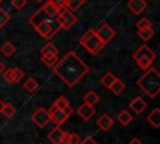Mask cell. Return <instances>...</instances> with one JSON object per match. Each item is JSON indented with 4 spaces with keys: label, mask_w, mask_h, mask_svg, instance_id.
<instances>
[{
    "label": "cell",
    "mask_w": 160,
    "mask_h": 144,
    "mask_svg": "<svg viewBox=\"0 0 160 144\" xmlns=\"http://www.w3.org/2000/svg\"><path fill=\"white\" fill-rule=\"evenodd\" d=\"M54 73L69 86H75L88 73L89 66L72 50L68 51L52 66Z\"/></svg>",
    "instance_id": "cell-1"
},
{
    "label": "cell",
    "mask_w": 160,
    "mask_h": 144,
    "mask_svg": "<svg viewBox=\"0 0 160 144\" xmlns=\"http://www.w3.org/2000/svg\"><path fill=\"white\" fill-rule=\"evenodd\" d=\"M136 85L151 99L156 98L160 91V74L155 68H149L136 80Z\"/></svg>",
    "instance_id": "cell-2"
},
{
    "label": "cell",
    "mask_w": 160,
    "mask_h": 144,
    "mask_svg": "<svg viewBox=\"0 0 160 144\" xmlns=\"http://www.w3.org/2000/svg\"><path fill=\"white\" fill-rule=\"evenodd\" d=\"M156 58V54L148 46V45H140L132 54V59L135 60L136 65L141 70H146L151 66Z\"/></svg>",
    "instance_id": "cell-3"
},
{
    "label": "cell",
    "mask_w": 160,
    "mask_h": 144,
    "mask_svg": "<svg viewBox=\"0 0 160 144\" xmlns=\"http://www.w3.org/2000/svg\"><path fill=\"white\" fill-rule=\"evenodd\" d=\"M79 43L92 55H96L104 46L105 44L101 41V39L96 35L95 30L94 29H89L80 39H79Z\"/></svg>",
    "instance_id": "cell-4"
},
{
    "label": "cell",
    "mask_w": 160,
    "mask_h": 144,
    "mask_svg": "<svg viewBox=\"0 0 160 144\" xmlns=\"http://www.w3.org/2000/svg\"><path fill=\"white\" fill-rule=\"evenodd\" d=\"M60 29L61 28H60V24L56 20V18H50L45 21H41L40 24H38L35 26L36 33L46 40H50Z\"/></svg>",
    "instance_id": "cell-5"
},
{
    "label": "cell",
    "mask_w": 160,
    "mask_h": 144,
    "mask_svg": "<svg viewBox=\"0 0 160 144\" xmlns=\"http://www.w3.org/2000/svg\"><path fill=\"white\" fill-rule=\"evenodd\" d=\"M56 20H58V23L60 24V28H61V29H65V30L70 29V28H71L72 25H75L76 21H78V19H76L74 11H70V10L66 9V8H62V9L59 10V13H58V15H56Z\"/></svg>",
    "instance_id": "cell-6"
},
{
    "label": "cell",
    "mask_w": 160,
    "mask_h": 144,
    "mask_svg": "<svg viewBox=\"0 0 160 144\" xmlns=\"http://www.w3.org/2000/svg\"><path fill=\"white\" fill-rule=\"evenodd\" d=\"M95 33H96V35L101 39V41H102L105 45H106L111 39H114L115 35H116L115 30H114L108 23H104L99 29L95 30Z\"/></svg>",
    "instance_id": "cell-7"
},
{
    "label": "cell",
    "mask_w": 160,
    "mask_h": 144,
    "mask_svg": "<svg viewBox=\"0 0 160 144\" xmlns=\"http://www.w3.org/2000/svg\"><path fill=\"white\" fill-rule=\"evenodd\" d=\"M2 78L6 83L16 84L24 78V73L18 68H5V70L2 71Z\"/></svg>",
    "instance_id": "cell-8"
},
{
    "label": "cell",
    "mask_w": 160,
    "mask_h": 144,
    "mask_svg": "<svg viewBox=\"0 0 160 144\" xmlns=\"http://www.w3.org/2000/svg\"><path fill=\"white\" fill-rule=\"evenodd\" d=\"M31 119H32V121H34L39 128H44V126L49 123L50 115H49V111H48L45 108L40 106L39 109H36V110L32 113Z\"/></svg>",
    "instance_id": "cell-9"
},
{
    "label": "cell",
    "mask_w": 160,
    "mask_h": 144,
    "mask_svg": "<svg viewBox=\"0 0 160 144\" xmlns=\"http://www.w3.org/2000/svg\"><path fill=\"white\" fill-rule=\"evenodd\" d=\"M49 115H50V119L58 125V126H60V125H62L66 120H68V115H66V113L62 110V109H59V108H55L54 105L50 108V111H49Z\"/></svg>",
    "instance_id": "cell-10"
},
{
    "label": "cell",
    "mask_w": 160,
    "mask_h": 144,
    "mask_svg": "<svg viewBox=\"0 0 160 144\" xmlns=\"http://www.w3.org/2000/svg\"><path fill=\"white\" fill-rule=\"evenodd\" d=\"M76 113L79 114V116H80L82 120L88 121V120H90V118L94 116V114H95V109H94L92 105H89V104L84 103V104H81V105L78 108Z\"/></svg>",
    "instance_id": "cell-11"
},
{
    "label": "cell",
    "mask_w": 160,
    "mask_h": 144,
    "mask_svg": "<svg viewBox=\"0 0 160 144\" xmlns=\"http://www.w3.org/2000/svg\"><path fill=\"white\" fill-rule=\"evenodd\" d=\"M50 18H51V16H49V15L46 14V11H45L42 8H40L39 10H36V11L30 16L29 24L35 28L38 24H40L41 21H45V20H48V19H50Z\"/></svg>",
    "instance_id": "cell-12"
},
{
    "label": "cell",
    "mask_w": 160,
    "mask_h": 144,
    "mask_svg": "<svg viewBox=\"0 0 160 144\" xmlns=\"http://www.w3.org/2000/svg\"><path fill=\"white\" fill-rule=\"evenodd\" d=\"M146 6H148V3L145 0H129L128 1V8L135 15H140L146 9Z\"/></svg>",
    "instance_id": "cell-13"
},
{
    "label": "cell",
    "mask_w": 160,
    "mask_h": 144,
    "mask_svg": "<svg viewBox=\"0 0 160 144\" xmlns=\"http://www.w3.org/2000/svg\"><path fill=\"white\" fill-rule=\"evenodd\" d=\"M112 124H114V119H112L109 114H106V113H104L102 115H100V116L96 119V125H98L102 131H108V130L112 126Z\"/></svg>",
    "instance_id": "cell-14"
},
{
    "label": "cell",
    "mask_w": 160,
    "mask_h": 144,
    "mask_svg": "<svg viewBox=\"0 0 160 144\" xmlns=\"http://www.w3.org/2000/svg\"><path fill=\"white\" fill-rule=\"evenodd\" d=\"M64 135H65V131L60 128V126H56L54 128L50 133H49V140L52 143V144H62V140H64Z\"/></svg>",
    "instance_id": "cell-15"
},
{
    "label": "cell",
    "mask_w": 160,
    "mask_h": 144,
    "mask_svg": "<svg viewBox=\"0 0 160 144\" xmlns=\"http://www.w3.org/2000/svg\"><path fill=\"white\" fill-rule=\"evenodd\" d=\"M130 108L136 113V114H140L141 111H144L145 110V108H146V101L141 98V96H135L131 101H130Z\"/></svg>",
    "instance_id": "cell-16"
},
{
    "label": "cell",
    "mask_w": 160,
    "mask_h": 144,
    "mask_svg": "<svg viewBox=\"0 0 160 144\" xmlns=\"http://www.w3.org/2000/svg\"><path fill=\"white\" fill-rule=\"evenodd\" d=\"M146 119L150 123V125H152L155 129L160 128V109L155 108L152 111H150V114L148 115Z\"/></svg>",
    "instance_id": "cell-17"
},
{
    "label": "cell",
    "mask_w": 160,
    "mask_h": 144,
    "mask_svg": "<svg viewBox=\"0 0 160 144\" xmlns=\"http://www.w3.org/2000/svg\"><path fill=\"white\" fill-rule=\"evenodd\" d=\"M45 11H46V14L49 15V16H51V18H56V15H58V13H59V10H60V8H58L54 3H51L50 0H46L45 1V4L41 6Z\"/></svg>",
    "instance_id": "cell-18"
},
{
    "label": "cell",
    "mask_w": 160,
    "mask_h": 144,
    "mask_svg": "<svg viewBox=\"0 0 160 144\" xmlns=\"http://www.w3.org/2000/svg\"><path fill=\"white\" fill-rule=\"evenodd\" d=\"M154 34H155V31H154L152 26H151V28H146V29H138V33H136V35H138L141 40H144V41L150 40Z\"/></svg>",
    "instance_id": "cell-19"
},
{
    "label": "cell",
    "mask_w": 160,
    "mask_h": 144,
    "mask_svg": "<svg viewBox=\"0 0 160 144\" xmlns=\"http://www.w3.org/2000/svg\"><path fill=\"white\" fill-rule=\"evenodd\" d=\"M80 141H81V139L76 133H66L65 131L62 144H80Z\"/></svg>",
    "instance_id": "cell-20"
},
{
    "label": "cell",
    "mask_w": 160,
    "mask_h": 144,
    "mask_svg": "<svg viewBox=\"0 0 160 144\" xmlns=\"http://www.w3.org/2000/svg\"><path fill=\"white\" fill-rule=\"evenodd\" d=\"M118 120L121 125H129L132 121V115L128 110H122L118 114Z\"/></svg>",
    "instance_id": "cell-21"
},
{
    "label": "cell",
    "mask_w": 160,
    "mask_h": 144,
    "mask_svg": "<svg viewBox=\"0 0 160 144\" xmlns=\"http://www.w3.org/2000/svg\"><path fill=\"white\" fill-rule=\"evenodd\" d=\"M85 1L86 0H65V8L70 11H76L85 4Z\"/></svg>",
    "instance_id": "cell-22"
},
{
    "label": "cell",
    "mask_w": 160,
    "mask_h": 144,
    "mask_svg": "<svg viewBox=\"0 0 160 144\" xmlns=\"http://www.w3.org/2000/svg\"><path fill=\"white\" fill-rule=\"evenodd\" d=\"M58 53H59L58 48H56L54 44H51V43H48V44L44 45L42 49L40 50L41 56H42V55H58Z\"/></svg>",
    "instance_id": "cell-23"
},
{
    "label": "cell",
    "mask_w": 160,
    "mask_h": 144,
    "mask_svg": "<svg viewBox=\"0 0 160 144\" xmlns=\"http://www.w3.org/2000/svg\"><path fill=\"white\" fill-rule=\"evenodd\" d=\"M22 86H24V89H25L28 93H34V91H36L39 84H38V81H36L34 78H29V79H26V80L24 81Z\"/></svg>",
    "instance_id": "cell-24"
},
{
    "label": "cell",
    "mask_w": 160,
    "mask_h": 144,
    "mask_svg": "<svg viewBox=\"0 0 160 144\" xmlns=\"http://www.w3.org/2000/svg\"><path fill=\"white\" fill-rule=\"evenodd\" d=\"M109 89H110V90H111L114 94L119 95V94H121V93L125 90V84H124V83H122L120 79H118V78H116Z\"/></svg>",
    "instance_id": "cell-25"
},
{
    "label": "cell",
    "mask_w": 160,
    "mask_h": 144,
    "mask_svg": "<svg viewBox=\"0 0 160 144\" xmlns=\"http://www.w3.org/2000/svg\"><path fill=\"white\" fill-rule=\"evenodd\" d=\"M99 95L95 93V91H92V90H90V91H88L85 95H84V103H86V104H89V105H95L98 101H99Z\"/></svg>",
    "instance_id": "cell-26"
},
{
    "label": "cell",
    "mask_w": 160,
    "mask_h": 144,
    "mask_svg": "<svg viewBox=\"0 0 160 144\" xmlns=\"http://www.w3.org/2000/svg\"><path fill=\"white\" fill-rule=\"evenodd\" d=\"M1 53L6 56V58H10L15 51H16V48H15V45L12 44V43H10V41H6V43H4V45L1 46Z\"/></svg>",
    "instance_id": "cell-27"
},
{
    "label": "cell",
    "mask_w": 160,
    "mask_h": 144,
    "mask_svg": "<svg viewBox=\"0 0 160 144\" xmlns=\"http://www.w3.org/2000/svg\"><path fill=\"white\" fill-rule=\"evenodd\" d=\"M116 79V76L112 74V73H110V71H108V73H105L104 75H102V78L100 79V83L105 86V88H110L111 86V84L114 83V80Z\"/></svg>",
    "instance_id": "cell-28"
},
{
    "label": "cell",
    "mask_w": 160,
    "mask_h": 144,
    "mask_svg": "<svg viewBox=\"0 0 160 144\" xmlns=\"http://www.w3.org/2000/svg\"><path fill=\"white\" fill-rule=\"evenodd\" d=\"M1 114L5 116V118H12L15 114H16V108L12 105V104H10V103H6L5 105H4V108H2V110H1Z\"/></svg>",
    "instance_id": "cell-29"
},
{
    "label": "cell",
    "mask_w": 160,
    "mask_h": 144,
    "mask_svg": "<svg viewBox=\"0 0 160 144\" xmlns=\"http://www.w3.org/2000/svg\"><path fill=\"white\" fill-rule=\"evenodd\" d=\"M58 60H59L58 55H42V56H41V61H42L48 68H50V69H52V66L58 63Z\"/></svg>",
    "instance_id": "cell-30"
},
{
    "label": "cell",
    "mask_w": 160,
    "mask_h": 144,
    "mask_svg": "<svg viewBox=\"0 0 160 144\" xmlns=\"http://www.w3.org/2000/svg\"><path fill=\"white\" fill-rule=\"evenodd\" d=\"M55 108H59V109H64L65 106H68V105H70V103L68 101V99L65 98V96H59L56 100H55V103L52 104Z\"/></svg>",
    "instance_id": "cell-31"
},
{
    "label": "cell",
    "mask_w": 160,
    "mask_h": 144,
    "mask_svg": "<svg viewBox=\"0 0 160 144\" xmlns=\"http://www.w3.org/2000/svg\"><path fill=\"white\" fill-rule=\"evenodd\" d=\"M135 25H136L138 29H146V28H151V26H152L151 21H150L148 18H141Z\"/></svg>",
    "instance_id": "cell-32"
},
{
    "label": "cell",
    "mask_w": 160,
    "mask_h": 144,
    "mask_svg": "<svg viewBox=\"0 0 160 144\" xmlns=\"http://www.w3.org/2000/svg\"><path fill=\"white\" fill-rule=\"evenodd\" d=\"M9 20H10V15H9L2 8H0V29H1L2 26H5Z\"/></svg>",
    "instance_id": "cell-33"
},
{
    "label": "cell",
    "mask_w": 160,
    "mask_h": 144,
    "mask_svg": "<svg viewBox=\"0 0 160 144\" xmlns=\"http://www.w3.org/2000/svg\"><path fill=\"white\" fill-rule=\"evenodd\" d=\"M11 5L16 10H21L26 5V0H11Z\"/></svg>",
    "instance_id": "cell-34"
},
{
    "label": "cell",
    "mask_w": 160,
    "mask_h": 144,
    "mask_svg": "<svg viewBox=\"0 0 160 144\" xmlns=\"http://www.w3.org/2000/svg\"><path fill=\"white\" fill-rule=\"evenodd\" d=\"M80 144H98V143L95 141L94 138H91V136H86L85 139H82V140L80 141Z\"/></svg>",
    "instance_id": "cell-35"
},
{
    "label": "cell",
    "mask_w": 160,
    "mask_h": 144,
    "mask_svg": "<svg viewBox=\"0 0 160 144\" xmlns=\"http://www.w3.org/2000/svg\"><path fill=\"white\" fill-rule=\"evenodd\" d=\"M51 3H54L58 8H60V9H62V8H65V0H50Z\"/></svg>",
    "instance_id": "cell-36"
},
{
    "label": "cell",
    "mask_w": 160,
    "mask_h": 144,
    "mask_svg": "<svg viewBox=\"0 0 160 144\" xmlns=\"http://www.w3.org/2000/svg\"><path fill=\"white\" fill-rule=\"evenodd\" d=\"M129 144H142V141H141L139 138H132V139L129 141Z\"/></svg>",
    "instance_id": "cell-37"
},
{
    "label": "cell",
    "mask_w": 160,
    "mask_h": 144,
    "mask_svg": "<svg viewBox=\"0 0 160 144\" xmlns=\"http://www.w3.org/2000/svg\"><path fill=\"white\" fill-rule=\"evenodd\" d=\"M4 70H5V65H4V63L0 60V75L2 74V71H4Z\"/></svg>",
    "instance_id": "cell-38"
},
{
    "label": "cell",
    "mask_w": 160,
    "mask_h": 144,
    "mask_svg": "<svg viewBox=\"0 0 160 144\" xmlns=\"http://www.w3.org/2000/svg\"><path fill=\"white\" fill-rule=\"evenodd\" d=\"M4 105H5V103L0 99V113H1V110H2V108H4Z\"/></svg>",
    "instance_id": "cell-39"
},
{
    "label": "cell",
    "mask_w": 160,
    "mask_h": 144,
    "mask_svg": "<svg viewBox=\"0 0 160 144\" xmlns=\"http://www.w3.org/2000/svg\"><path fill=\"white\" fill-rule=\"evenodd\" d=\"M35 1H36V3H40V1H42V0H35Z\"/></svg>",
    "instance_id": "cell-40"
},
{
    "label": "cell",
    "mask_w": 160,
    "mask_h": 144,
    "mask_svg": "<svg viewBox=\"0 0 160 144\" xmlns=\"http://www.w3.org/2000/svg\"><path fill=\"white\" fill-rule=\"evenodd\" d=\"M1 1H2V0H0V3H1Z\"/></svg>",
    "instance_id": "cell-41"
}]
</instances>
